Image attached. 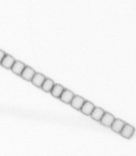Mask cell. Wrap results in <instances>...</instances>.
Wrapping results in <instances>:
<instances>
[{"instance_id": "4fadbf2b", "label": "cell", "mask_w": 136, "mask_h": 156, "mask_svg": "<svg viewBox=\"0 0 136 156\" xmlns=\"http://www.w3.org/2000/svg\"><path fill=\"white\" fill-rule=\"evenodd\" d=\"M54 85L55 84H54V82L51 80L46 79V80H45V81L44 82L43 84L42 85L41 88L45 92H51L53 88L54 87Z\"/></svg>"}, {"instance_id": "9c48e42d", "label": "cell", "mask_w": 136, "mask_h": 156, "mask_svg": "<svg viewBox=\"0 0 136 156\" xmlns=\"http://www.w3.org/2000/svg\"><path fill=\"white\" fill-rule=\"evenodd\" d=\"M15 62L16 61L13 57L9 55H6V56L2 60L1 64L3 67L7 69H11Z\"/></svg>"}, {"instance_id": "52a82bcc", "label": "cell", "mask_w": 136, "mask_h": 156, "mask_svg": "<svg viewBox=\"0 0 136 156\" xmlns=\"http://www.w3.org/2000/svg\"><path fill=\"white\" fill-rule=\"evenodd\" d=\"M125 124H126V123L124 121H123L122 120L116 119L114 121L113 123L112 124V125L111 126V129L115 132L120 133V132L123 130Z\"/></svg>"}, {"instance_id": "ba28073f", "label": "cell", "mask_w": 136, "mask_h": 156, "mask_svg": "<svg viewBox=\"0 0 136 156\" xmlns=\"http://www.w3.org/2000/svg\"><path fill=\"white\" fill-rule=\"evenodd\" d=\"M95 108L96 107L92 103H90L88 101H86L81 109V111L83 114L89 115H90L92 114V112Z\"/></svg>"}, {"instance_id": "3957f363", "label": "cell", "mask_w": 136, "mask_h": 156, "mask_svg": "<svg viewBox=\"0 0 136 156\" xmlns=\"http://www.w3.org/2000/svg\"><path fill=\"white\" fill-rule=\"evenodd\" d=\"M85 100L78 95H75L70 103L71 106L76 109L81 110L82 106L85 103Z\"/></svg>"}, {"instance_id": "7a4b0ae2", "label": "cell", "mask_w": 136, "mask_h": 156, "mask_svg": "<svg viewBox=\"0 0 136 156\" xmlns=\"http://www.w3.org/2000/svg\"><path fill=\"white\" fill-rule=\"evenodd\" d=\"M134 132H135V129L132 126L126 124L123 130L120 132V134L124 138L129 139L132 136L133 134L134 133Z\"/></svg>"}, {"instance_id": "5bb4252c", "label": "cell", "mask_w": 136, "mask_h": 156, "mask_svg": "<svg viewBox=\"0 0 136 156\" xmlns=\"http://www.w3.org/2000/svg\"><path fill=\"white\" fill-rule=\"evenodd\" d=\"M5 56H6L5 53L3 51H2V50H0V63H2V60H3V58H5Z\"/></svg>"}, {"instance_id": "7c38bea8", "label": "cell", "mask_w": 136, "mask_h": 156, "mask_svg": "<svg viewBox=\"0 0 136 156\" xmlns=\"http://www.w3.org/2000/svg\"><path fill=\"white\" fill-rule=\"evenodd\" d=\"M64 90V88L62 86L59 84H55L51 93L53 97L59 98Z\"/></svg>"}, {"instance_id": "30bf717a", "label": "cell", "mask_w": 136, "mask_h": 156, "mask_svg": "<svg viewBox=\"0 0 136 156\" xmlns=\"http://www.w3.org/2000/svg\"><path fill=\"white\" fill-rule=\"evenodd\" d=\"M25 67H26V66L22 62H20L19 61H16L14 64L13 65L11 69H12L13 72L15 74L21 76V74Z\"/></svg>"}, {"instance_id": "6da1fadb", "label": "cell", "mask_w": 136, "mask_h": 156, "mask_svg": "<svg viewBox=\"0 0 136 156\" xmlns=\"http://www.w3.org/2000/svg\"><path fill=\"white\" fill-rule=\"evenodd\" d=\"M115 120V117L112 114L109 112H105L102 119L101 120V122L105 127H111Z\"/></svg>"}, {"instance_id": "8992f818", "label": "cell", "mask_w": 136, "mask_h": 156, "mask_svg": "<svg viewBox=\"0 0 136 156\" xmlns=\"http://www.w3.org/2000/svg\"><path fill=\"white\" fill-rule=\"evenodd\" d=\"M46 78L40 73H36L31 80L32 83L38 87H41Z\"/></svg>"}, {"instance_id": "8fae6325", "label": "cell", "mask_w": 136, "mask_h": 156, "mask_svg": "<svg viewBox=\"0 0 136 156\" xmlns=\"http://www.w3.org/2000/svg\"><path fill=\"white\" fill-rule=\"evenodd\" d=\"M105 112L102 108L97 107V108H94V109L93 110V111L92 114H90V115H91L92 118L93 119H94L97 121H101Z\"/></svg>"}, {"instance_id": "277c9868", "label": "cell", "mask_w": 136, "mask_h": 156, "mask_svg": "<svg viewBox=\"0 0 136 156\" xmlns=\"http://www.w3.org/2000/svg\"><path fill=\"white\" fill-rule=\"evenodd\" d=\"M74 97H75V95L72 92H71L69 90L65 89L59 98L64 103L69 104L71 103V101H72Z\"/></svg>"}, {"instance_id": "5b68a950", "label": "cell", "mask_w": 136, "mask_h": 156, "mask_svg": "<svg viewBox=\"0 0 136 156\" xmlns=\"http://www.w3.org/2000/svg\"><path fill=\"white\" fill-rule=\"evenodd\" d=\"M35 74V71L31 68L29 66H26L23 71L21 76L27 81H31Z\"/></svg>"}]
</instances>
